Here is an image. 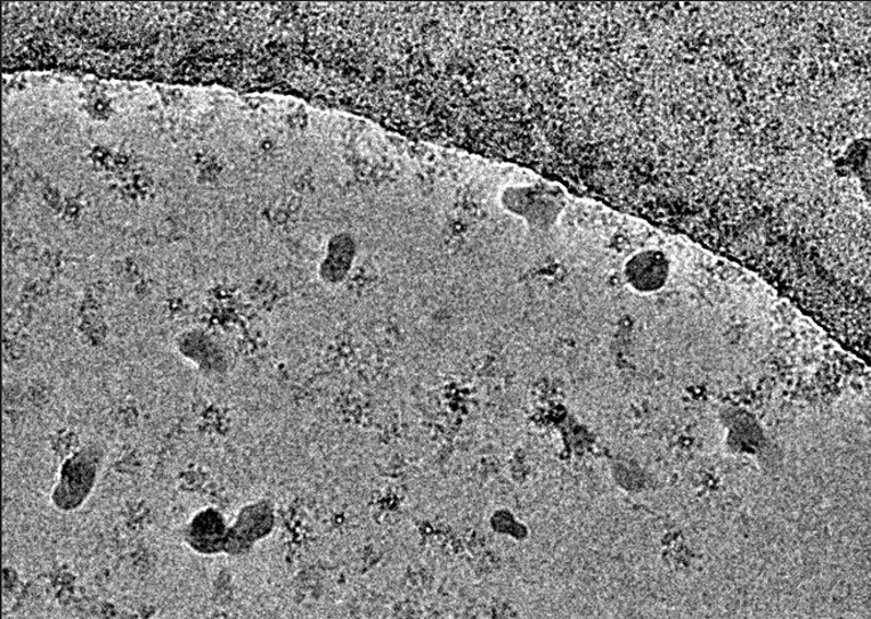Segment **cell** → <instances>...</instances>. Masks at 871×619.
I'll list each match as a JSON object with an SVG mask.
<instances>
[{
    "label": "cell",
    "instance_id": "4",
    "mask_svg": "<svg viewBox=\"0 0 871 619\" xmlns=\"http://www.w3.org/2000/svg\"><path fill=\"white\" fill-rule=\"evenodd\" d=\"M273 513L266 503L254 504L240 512L236 525L229 532L226 550L236 541L240 544L254 542L271 532Z\"/></svg>",
    "mask_w": 871,
    "mask_h": 619
},
{
    "label": "cell",
    "instance_id": "2",
    "mask_svg": "<svg viewBox=\"0 0 871 619\" xmlns=\"http://www.w3.org/2000/svg\"><path fill=\"white\" fill-rule=\"evenodd\" d=\"M229 529L225 519L213 509L203 510L193 516L186 529V541L200 553H217L226 550Z\"/></svg>",
    "mask_w": 871,
    "mask_h": 619
},
{
    "label": "cell",
    "instance_id": "1",
    "mask_svg": "<svg viewBox=\"0 0 871 619\" xmlns=\"http://www.w3.org/2000/svg\"><path fill=\"white\" fill-rule=\"evenodd\" d=\"M638 170L642 220L781 287L855 186L851 81L827 23L786 5L692 8L667 36Z\"/></svg>",
    "mask_w": 871,
    "mask_h": 619
},
{
    "label": "cell",
    "instance_id": "3",
    "mask_svg": "<svg viewBox=\"0 0 871 619\" xmlns=\"http://www.w3.org/2000/svg\"><path fill=\"white\" fill-rule=\"evenodd\" d=\"M96 467L95 462L89 460L86 456H76L64 466L60 484L56 488V494L60 497L56 503H60L61 509L76 507L85 500L95 482Z\"/></svg>",
    "mask_w": 871,
    "mask_h": 619
}]
</instances>
